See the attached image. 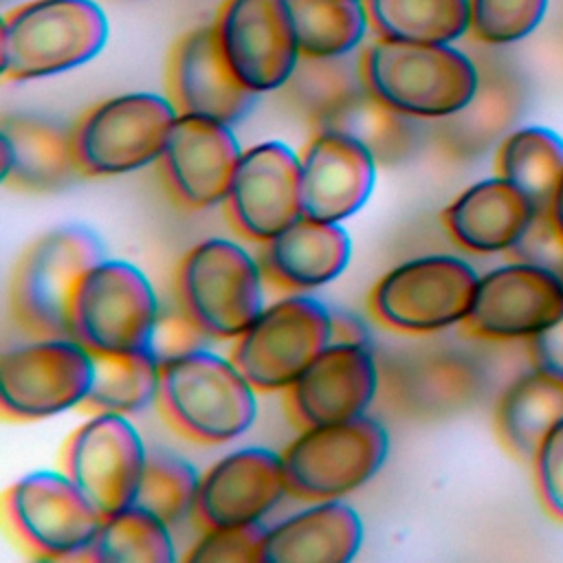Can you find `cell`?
<instances>
[{"mask_svg":"<svg viewBox=\"0 0 563 563\" xmlns=\"http://www.w3.org/2000/svg\"><path fill=\"white\" fill-rule=\"evenodd\" d=\"M255 391L231 358L205 347L161 365L154 405L172 431L216 446L240 438L255 422Z\"/></svg>","mask_w":563,"mask_h":563,"instance_id":"cell-1","label":"cell"},{"mask_svg":"<svg viewBox=\"0 0 563 563\" xmlns=\"http://www.w3.org/2000/svg\"><path fill=\"white\" fill-rule=\"evenodd\" d=\"M361 64L367 90L411 119L442 121L460 112L479 84L477 66L451 44L378 37Z\"/></svg>","mask_w":563,"mask_h":563,"instance_id":"cell-2","label":"cell"},{"mask_svg":"<svg viewBox=\"0 0 563 563\" xmlns=\"http://www.w3.org/2000/svg\"><path fill=\"white\" fill-rule=\"evenodd\" d=\"M106 257L95 231L81 224L37 235L15 260L9 279V312L31 339L70 336V303L79 279Z\"/></svg>","mask_w":563,"mask_h":563,"instance_id":"cell-3","label":"cell"},{"mask_svg":"<svg viewBox=\"0 0 563 563\" xmlns=\"http://www.w3.org/2000/svg\"><path fill=\"white\" fill-rule=\"evenodd\" d=\"M106 37V13L92 0H31L2 20V77L24 81L70 70L92 59Z\"/></svg>","mask_w":563,"mask_h":563,"instance_id":"cell-4","label":"cell"},{"mask_svg":"<svg viewBox=\"0 0 563 563\" xmlns=\"http://www.w3.org/2000/svg\"><path fill=\"white\" fill-rule=\"evenodd\" d=\"M387 451V429L367 413L301 429L282 453L288 495L303 501L341 499L378 473Z\"/></svg>","mask_w":563,"mask_h":563,"instance_id":"cell-5","label":"cell"},{"mask_svg":"<svg viewBox=\"0 0 563 563\" xmlns=\"http://www.w3.org/2000/svg\"><path fill=\"white\" fill-rule=\"evenodd\" d=\"M176 295L211 339H238L264 308V275L240 244L209 238L183 255Z\"/></svg>","mask_w":563,"mask_h":563,"instance_id":"cell-6","label":"cell"},{"mask_svg":"<svg viewBox=\"0 0 563 563\" xmlns=\"http://www.w3.org/2000/svg\"><path fill=\"white\" fill-rule=\"evenodd\" d=\"M479 275L455 255H422L389 268L372 288L367 308L387 330L433 334L466 319Z\"/></svg>","mask_w":563,"mask_h":563,"instance_id":"cell-7","label":"cell"},{"mask_svg":"<svg viewBox=\"0 0 563 563\" xmlns=\"http://www.w3.org/2000/svg\"><path fill=\"white\" fill-rule=\"evenodd\" d=\"M158 310L154 288L141 268L103 257L75 288L70 339L90 354L145 350Z\"/></svg>","mask_w":563,"mask_h":563,"instance_id":"cell-8","label":"cell"},{"mask_svg":"<svg viewBox=\"0 0 563 563\" xmlns=\"http://www.w3.org/2000/svg\"><path fill=\"white\" fill-rule=\"evenodd\" d=\"M176 117L172 101L152 92L97 103L73 128L81 176H121L158 161Z\"/></svg>","mask_w":563,"mask_h":563,"instance_id":"cell-9","label":"cell"},{"mask_svg":"<svg viewBox=\"0 0 563 563\" xmlns=\"http://www.w3.org/2000/svg\"><path fill=\"white\" fill-rule=\"evenodd\" d=\"M332 312L317 299L292 292L264 306L235 339L231 361L257 391H284L330 345Z\"/></svg>","mask_w":563,"mask_h":563,"instance_id":"cell-10","label":"cell"},{"mask_svg":"<svg viewBox=\"0 0 563 563\" xmlns=\"http://www.w3.org/2000/svg\"><path fill=\"white\" fill-rule=\"evenodd\" d=\"M4 523L35 559H77L101 515L62 471H35L13 482L2 499Z\"/></svg>","mask_w":563,"mask_h":563,"instance_id":"cell-11","label":"cell"},{"mask_svg":"<svg viewBox=\"0 0 563 563\" xmlns=\"http://www.w3.org/2000/svg\"><path fill=\"white\" fill-rule=\"evenodd\" d=\"M92 374V354L70 336L20 343L0 358L2 416L31 422L79 407Z\"/></svg>","mask_w":563,"mask_h":563,"instance_id":"cell-12","label":"cell"},{"mask_svg":"<svg viewBox=\"0 0 563 563\" xmlns=\"http://www.w3.org/2000/svg\"><path fill=\"white\" fill-rule=\"evenodd\" d=\"M147 451L121 413H92L64 442L62 471L103 517L134 504Z\"/></svg>","mask_w":563,"mask_h":563,"instance_id":"cell-13","label":"cell"},{"mask_svg":"<svg viewBox=\"0 0 563 563\" xmlns=\"http://www.w3.org/2000/svg\"><path fill=\"white\" fill-rule=\"evenodd\" d=\"M563 314V277L512 262L477 279L462 328L488 341L530 339Z\"/></svg>","mask_w":563,"mask_h":563,"instance_id":"cell-14","label":"cell"},{"mask_svg":"<svg viewBox=\"0 0 563 563\" xmlns=\"http://www.w3.org/2000/svg\"><path fill=\"white\" fill-rule=\"evenodd\" d=\"M380 391V365L369 345L330 343L284 389L288 418L299 427H319L363 416Z\"/></svg>","mask_w":563,"mask_h":563,"instance_id":"cell-15","label":"cell"},{"mask_svg":"<svg viewBox=\"0 0 563 563\" xmlns=\"http://www.w3.org/2000/svg\"><path fill=\"white\" fill-rule=\"evenodd\" d=\"M216 29L229 66L255 95L282 88L301 57L284 0H227Z\"/></svg>","mask_w":563,"mask_h":563,"instance_id":"cell-16","label":"cell"},{"mask_svg":"<svg viewBox=\"0 0 563 563\" xmlns=\"http://www.w3.org/2000/svg\"><path fill=\"white\" fill-rule=\"evenodd\" d=\"M227 220L251 242H266L301 218L299 154L282 141L242 152L224 200Z\"/></svg>","mask_w":563,"mask_h":563,"instance_id":"cell-17","label":"cell"},{"mask_svg":"<svg viewBox=\"0 0 563 563\" xmlns=\"http://www.w3.org/2000/svg\"><path fill=\"white\" fill-rule=\"evenodd\" d=\"M240 156L242 150L229 123L178 114L158 163L174 200L198 211L227 200Z\"/></svg>","mask_w":563,"mask_h":563,"instance_id":"cell-18","label":"cell"},{"mask_svg":"<svg viewBox=\"0 0 563 563\" xmlns=\"http://www.w3.org/2000/svg\"><path fill=\"white\" fill-rule=\"evenodd\" d=\"M286 495L282 453L264 446L238 449L200 475L191 521L202 530L255 523Z\"/></svg>","mask_w":563,"mask_h":563,"instance_id":"cell-19","label":"cell"},{"mask_svg":"<svg viewBox=\"0 0 563 563\" xmlns=\"http://www.w3.org/2000/svg\"><path fill=\"white\" fill-rule=\"evenodd\" d=\"M255 97L229 66L216 24L198 26L174 44L167 59V99L178 114L231 125L253 108Z\"/></svg>","mask_w":563,"mask_h":563,"instance_id":"cell-20","label":"cell"},{"mask_svg":"<svg viewBox=\"0 0 563 563\" xmlns=\"http://www.w3.org/2000/svg\"><path fill=\"white\" fill-rule=\"evenodd\" d=\"M378 163L354 139L336 132H312L299 154L301 216L343 222L369 198Z\"/></svg>","mask_w":563,"mask_h":563,"instance_id":"cell-21","label":"cell"},{"mask_svg":"<svg viewBox=\"0 0 563 563\" xmlns=\"http://www.w3.org/2000/svg\"><path fill=\"white\" fill-rule=\"evenodd\" d=\"M385 400L402 416L435 420L468 407L482 389L477 363L455 350H427L380 367Z\"/></svg>","mask_w":563,"mask_h":563,"instance_id":"cell-22","label":"cell"},{"mask_svg":"<svg viewBox=\"0 0 563 563\" xmlns=\"http://www.w3.org/2000/svg\"><path fill=\"white\" fill-rule=\"evenodd\" d=\"M352 242L341 222L297 218L262 242L260 268L277 290L303 292L334 282L347 266Z\"/></svg>","mask_w":563,"mask_h":563,"instance_id":"cell-23","label":"cell"},{"mask_svg":"<svg viewBox=\"0 0 563 563\" xmlns=\"http://www.w3.org/2000/svg\"><path fill=\"white\" fill-rule=\"evenodd\" d=\"M0 152L2 183L18 191H55L81 176L73 150V130L48 119L4 117Z\"/></svg>","mask_w":563,"mask_h":563,"instance_id":"cell-24","label":"cell"},{"mask_svg":"<svg viewBox=\"0 0 563 563\" xmlns=\"http://www.w3.org/2000/svg\"><path fill=\"white\" fill-rule=\"evenodd\" d=\"M534 202L501 176L466 187L442 211L451 240L471 253H508L528 227Z\"/></svg>","mask_w":563,"mask_h":563,"instance_id":"cell-25","label":"cell"},{"mask_svg":"<svg viewBox=\"0 0 563 563\" xmlns=\"http://www.w3.org/2000/svg\"><path fill=\"white\" fill-rule=\"evenodd\" d=\"M363 541L358 512L341 501H312L268 528L262 563H345L356 556Z\"/></svg>","mask_w":563,"mask_h":563,"instance_id":"cell-26","label":"cell"},{"mask_svg":"<svg viewBox=\"0 0 563 563\" xmlns=\"http://www.w3.org/2000/svg\"><path fill=\"white\" fill-rule=\"evenodd\" d=\"M493 422L512 455L532 460L545 435L563 422V374L534 365L517 376L499 394Z\"/></svg>","mask_w":563,"mask_h":563,"instance_id":"cell-27","label":"cell"},{"mask_svg":"<svg viewBox=\"0 0 563 563\" xmlns=\"http://www.w3.org/2000/svg\"><path fill=\"white\" fill-rule=\"evenodd\" d=\"M312 132H336L361 143L378 165L402 163L416 145L413 119L361 88L308 119Z\"/></svg>","mask_w":563,"mask_h":563,"instance_id":"cell-28","label":"cell"},{"mask_svg":"<svg viewBox=\"0 0 563 563\" xmlns=\"http://www.w3.org/2000/svg\"><path fill=\"white\" fill-rule=\"evenodd\" d=\"M521 97L519 86L504 73L479 75L473 99L455 114L442 119L440 141L455 156H473L495 143L515 121Z\"/></svg>","mask_w":563,"mask_h":563,"instance_id":"cell-29","label":"cell"},{"mask_svg":"<svg viewBox=\"0 0 563 563\" xmlns=\"http://www.w3.org/2000/svg\"><path fill=\"white\" fill-rule=\"evenodd\" d=\"M497 176L521 189L534 207H552L563 178V139L539 125L506 134L495 158Z\"/></svg>","mask_w":563,"mask_h":563,"instance_id":"cell-30","label":"cell"},{"mask_svg":"<svg viewBox=\"0 0 563 563\" xmlns=\"http://www.w3.org/2000/svg\"><path fill=\"white\" fill-rule=\"evenodd\" d=\"M95 374L79 409L86 413H136L156 400L158 361L147 350L92 354Z\"/></svg>","mask_w":563,"mask_h":563,"instance_id":"cell-31","label":"cell"},{"mask_svg":"<svg viewBox=\"0 0 563 563\" xmlns=\"http://www.w3.org/2000/svg\"><path fill=\"white\" fill-rule=\"evenodd\" d=\"M369 26L378 37L451 44L471 26L468 0H365Z\"/></svg>","mask_w":563,"mask_h":563,"instance_id":"cell-32","label":"cell"},{"mask_svg":"<svg viewBox=\"0 0 563 563\" xmlns=\"http://www.w3.org/2000/svg\"><path fill=\"white\" fill-rule=\"evenodd\" d=\"M77 559L92 563H172L176 552L169 526L132 504L103 517Z\"/></svg>","mask_w":563,"mask_h":563,"instance_id":"cell-33","label":"cell"},{"mask_svg":"<svg viewBox=\"0 0 563 563\" xmlns=\"http://www.w3.org/2000/svg\"><path fill=\"white\" fill-rule=\"evenodd\" d=\"M301 57L354 53L369 24L361 0H284Z\"/></svg>","mask_w":563,"mask_h":563,"instance_id":"cell-34","label":"cell"},{"mask_svg":"<svg viewBox=\"0 0 563 563\" xmlns=\"http://www.w3.org/2000/svg\"><path fill=\"white\" fill-rule=\"evenodd\" d=\"M200 475L191 462L169 451H147L134 506L156 515L167 526L191 517Z\"/></svg>","mask_w":563,"mask_h":563,"instance_id":"cell-35","label":"cell"},{"mask_svg":"<svg viewBox=\"0 0 563 563\" xmlns=\"http://www.w3.org/2000/svg\"><path fill=\"white\" fill-rule=\"evenodd\" d=\"M282 88L286 99L310 119L325 106L365 88L361 55L299 57L292 75Z\"/></svg>","mask_w":563,"mask_h":563,"instance_id":"cell-36","label":"cell"},{"mask_svg":"<svg viewBox=\"0 0 563 563\" xmlns=\"http://www.w3.org/2000/svg\"><path fill=\"white\" fill-rule=\"evenodd\" d=\"M475 40L484 44H510L537 29L548 0H468Z\"/></svg>","mask_w":563,"mask_h":563,"instance_id":"cell-37","label":"cell"},{"mask_svg":"<svg viewBox=\"0 0 563 563\" xmlns=\"http://www.w3.org/2000/svg\"><path fill=\"white\" fill-rule=\"evenodd\" d=\"M268 528L262 521L209 528L189 548V563H262V550Z\"/></svg>","mask_w":563,"mask_h":563,"instance_id":"cell-38","label":"cell"},{"mask_svg":"<svg viewBox=\"0 0 563 563\" xmlns=\"http://www.w3.org/2000/svg\"><path fill=\"white\" fill-rule=\"evenodd\" d=\"M512 262L532 264L563 277V229L552 207H537L519 240L508 249Z\"/></svg>","mask_w":563,"mask_h":563,"instance_id":"cell-39","label":"cell"},{"mask_svg":"<svg viewBox=\"0 0 563 563\" xmlns=\"http://www.w3.org/2000/svg\"><path fill=\"white\" fill-rule=\"evenodd\" d=\"M209 339L211 336L198 325V321L178 303V308L158 310L145 350L158 361V365H163L196 350H205Z\"/></svg>","mask_w":563,"mask_h":563,"instance_id":"cell-40","label":"cell"},{"mask_svg":"<svg viewBox=\"0 0 563 563\" xmlns=\"http://www.w3.org/2000/svg\"><path fill=\"white\" fill-rule=\"evenodd\" d=\"M532 462L545 508L563 521V422L545 435Z\"/></svg>","mask_w":563,"mask_h":563,"instance_id":"cell-41","label":"cell"},{"mask_svg":"<svg viewBox=\"0 0 563 563\" xmlns=\"http://www.w3.org/2000/svg\"><path fill=\"white\" fill-rule=\"evenodd\" d=\"M530 356L537 367H545L563 374V314L541 330L539 334L528 339Z\"/></svg>","mask_w":563,"mask_h":563,"instance_id":"cell-42","label":"cell"},{"mask_svg":"<svg viewBox=\"0 0 563 563\" xmlns=\"http://www.w3.org/2000/svg\"><path fill=\"white\" fill-rule=\"evenodd\" d=\"M332 312V336L330 343H363L369 345V336H367V328L361 319H356L354 314H345V312Z\"/></svg>","mask_w":563,"mask_h":563,"instance_id":"cell-43","label":"cell"},{"mask_svg":"<svg viewBox=\"0 0 563 563\" xmlns=\"http://www.w3.org/2000/svg\"><path fill=\"white\" fill-rule=\"evenodd\" d=\"M552 211H554V218H556L559 227L563 229V178L556 187V194H554V200H552Z\"/></svg>","mask_w":563,"mask_h":563,"instance_id":"cell-44","label":"cell"}]
</instances>
